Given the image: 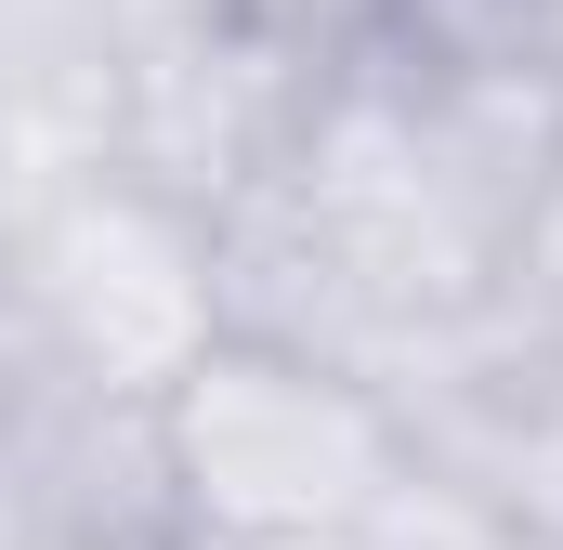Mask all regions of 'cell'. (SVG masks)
<instances>
[{
  "instance_id": "6da1fadb",
  "label": "cell",
  "mask_w": 563,
  "mask_h": 550,
  "mask_svg": "<svg viewBox=\"0 0 563 550\" xmlns=\"http://www.w3.org/2000/svg\"><path fill=\"white\" fill-rule=\"evenodd\" d=\"M407 419L380 381L223 328L170 394H157V485L184 538H354L394 472H407Z\"/></svg>"
},
{
  "instance_id": "7a4b0ae2",
  "label": "cell",
  "mask_w": 563,
  "mask_h": 550,
  "mask_svg": "<svg viewBox=\"0 0 563 550\" xmlns=\"http://www.w3.org/2000/svg\"><path fill=\"white\" fill-rule=\"evenodd\" d=\"M0 315H13L53 367H79V381L157 407V394L223 341L210 223L106 157V170L53 184V197L13 223V250H0Z\"/></svg>"
},
{
  "instance_id": "3957f363",
  "label": "cell",
  "mask_w": 563,
  "mask_h": 550,
  "mask_svg": "<svg viewBox=\"0 0 563 550\" xmlns=\"http://www.w3.org/2000/svg\"><path fill=\"white\" fill-rule=\"evenodd\" d=\"M314 79H328V53L250 26L236 0H132L119 92H106V157L210 223L288 157Z\"/></svg>"
},
{
  "instance_id": "277c9868",
  "label": "cell",
  "mask_w": 563,
  "mask_h": 550,
  "mask_svg": "<svg viewBox=\"0 0 563 550\" xmlns=\"http://www.w3.org/2000/svg\"><path fill=\"white\" fill-rule=\"evenodd\" d=\"M119 40H132V0H0V79L13 92H53L79 119H106Z\"/></svg>"
},
{
  "instance_id": "5b68a950",
  "label": "cell",
  "mask_w": 563,
  "mask_h": 550,
  "mask_svg": "<svg viewBox=\"0 0 563 550\" xmlns=\"http://www.w3.org/2000/svg\"><path fill=\"white\" fill-rule=\"evenodd\" d=\"M367 550H563L551 525H525L511 498H485L472 472H445V459H407L394 472V498L354 525Z\"/></svg>"
},
{
  "instance_id": "8992f818",
  "label": "cell",
  "mask_w": 563,
  "mask_h": 550,
  "mask_svg": "<svg viewBox=\"0 0 563 550\" xmlns=\"http://www.w3.org/2000/svg\"><path fill=\"white\" fill-rule=\"evenodd\" d=\"M250 26H276L301 53H367V40H394V26H420V0H236Z\"/></svg>"
},
{
  "instance_id": "52a82bcc",
  "label": "cell",
  "mask_w": 563,
  "mask_h": 550,
  "mask_svg": "<svg viewBox=\"0 0 563 550\" xmlns=\"http://www.w3.org/2000/svg\"><path fill=\"white\" fill-rule=\"evenodd\" d=\"M511 288H525V301H563V144H551V184H538V210H525Z\"/></svg>"
},
{
  "instance_id": "ba28073f",
  "label": "cell",
  "mask_w": 563,
  "mask_h": 550,
  "mask_svg": "<svg viewBox=\"0 0 563 550\" xmlns=\"http://www.w3.org/2000/svg\"><path fill=\"white\" fill-rule=\"evenodd\" d=\"M170 550H367V538H170Z\"/></svg>"
}]
</instances>
